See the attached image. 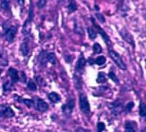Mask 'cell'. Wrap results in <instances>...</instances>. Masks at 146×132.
<instances>
[{
    "label": "cell",
    "instance_id": "cell-1",
    "mask_svg": "<svg viewBox=\"0 0 146 132\" xmlns=\"http://www.w3.org/2000/svg\"><path fill=\"white\" fill-rule=\"evenodd\" d=\"M109 55H110V57L111 58V59L114 62H115V64L120 69H122V70H125V69H126V66L125 64V62L123 61L121 56H120L117 52H116L115 50H113V49H110L109 50Z\"/></svg>",
    "mask_w": 146,
    "mask_h": 132
},
{
    "label": "cell",
    "instance_id": "cell-2",
    "mask_svg": "<svg viewBox=\"0 0 146 132\" xmlns=\"http://www.w3.org/2000/svg\"><path fill=\"white\" fill-rule=\"evenodd\" d=\"M79 105H80V109L81 111L85 113V114H89L91 111V106L90 103H89V100L86 96L85 93H81L79 96Z\"/></svg>",
    "mask_w": 146,
    "mask_h": 132
},
{
    "label": "cell",
    "instance_id": "cell-3",
    "mask_svg": "<svg viewBox=\"0 0 146 132\" xmlns=\"http://www.w3.org/2000/svg\"><path fill=\"white\" fill-rule=\"evenodd\" d=\"M15 113L11 107L7 104H0V117L8 119L15 117Z\"/></svg>",
    "mask_w": 146,
    "mask_h": 132
},
{
    "label": "cell",
    "instance_id": "cell-4",
    "mask_svg": "<svg viewBox=\"0 0 146 132\" xmlns=\"http://www.w3.org/2000/svg\"><path fill=\"white\" fill-rule=\"evenodd\" d=\"M92 24H93V26H94V28L97 30V33H99L101 36H102V38H103V40H104V41L106 42V44L108 46H110V45H112V42H111V41H110V37H109V35H108L107 33H106V31L101 28L100 25H98L96 23H95V21H94V18H92Z\"/></svg>",
    "mask_w": 146,
    "mask_h": 132
},
{
    "label": "cell",
    "instance_id": "cell-5",
    "mask_svg": "<svg viewBox=\"0 0 146 132\" xmlns=\"http://www.w3.org/2000/svg\"><path fill=\"white\" fill-rule=\"evenodd\" d=\"M74 108V99H70L67 101V103L63 104L62 106V111L63 113L66 116V117H70L72 112H73V110Z\"/></svg>",
    "mask_w": 146,
    "mask_h": 132
},
{
    "label": "cell",
    "instance_id": "cell-6",
    "mask_svg": "<svg viewBox=\"0 0 146 132\" xmlns=\"http://www.w3.org/2000/svg\"><path fill=\"white\" fill-rule=\"evenodd\" d=\"M17 33V27L16 26H9L8 28H6L5 31V40L8 42L14 41L15 35Z\"/></svg>",
    "mask_w": 146,
    "mask_h": 132
},
{
    "label": "cell",
    "instance_id": "cell-7",
    "mask_svg": "<svg viewBox=\"0 0 146 132\" xmlns=\"http://www.w3.org/2000/svg\"><path fill=\"white\" fill-rule=\"evenodd\" d=\"M110 111L114 115H118L124 111V105L119 100H116L110 104Z\"/></svg>",
    "mask_w": 146,
    "mask_h": 132
},
{
    "label": "cell",
    "instance_id": "cell-8",
    "mask_svg": "<svg viewBox=\"0 0 146 132\" xmlns=\"http://www.w3.org/2000/svg\"><path fill=\"white\" fill-rule=\"evenodd\" d=\"M35 107H36V110L40 111V112H44V111L48 110V104L45 102V101L40 99V98L36 99Z\"/></svg>",
    "mask_w": 146,
    "mask_h": 132
},
{
    "label": "cell",
    "instance_id": "cell-9",
    "mask_svg": "<svg viewBox=\"0 0 146 132\" xmlns=\"http://www.w3.org/2000/svg\"><path fill=\"white\" fill-rule=\"evenodd\" d=\"M120 35L124 39L125 41H126L127 43H129L131 46L135 47V41H134V38L131 35L130 33H128L126 30H121L120 31Z\"/></svg>",
    "mask_w": 146,
    "mask_h": 132
},
{
    "label": "cell",
    "instance_id": "cell-10",
    "mask_svg": "<svg viewBox=\"0 0 146 132\" xmlns=\"http://www.w3.org/2000/svg\"><path fill=\"white\" fill-rule=\"evenodd\" d=\"M137 123L133 121H127L125 122V132H137Z\"/></svg>",
    "mask_w": 146,
    "mask_h": 132
},
{
    "label": "cell",
    "instance_id": "cell-11",
    "mask_svg": "<svg viewBox=\"0 0 146 132\" xmlns=\"http://www.w3.org/2000/svg\"><path fill=\"white\" fill-rule=\"evenodd\" d=\"M8 75L11 77V82L13 84H15L20 80V77H19V73L14 67H10L8 69Z\"/></svg>",
    "mask_w": 146,
    "mask_h": 132
},
{
    "label": "cell",
    "instance_id": "cell-12",
    "mask_svg": "<svg viewBox=\"0 0 146 132\" xmlns=\"http://www.w3.org/2000/svg\"><path fill=\"white\" fill-rule=\"evenodd\" d=\"M86 59L84 57V55H81L79 57V59L77 60V63H76V66H75V70L77 72H82L84 70V68L86 66Z\"/></svg>",
    "mask_w": 146,
    "mask_h": 132
},
{
    "label": "cell",
    "instance_id": "cell-13",
    "mask_svg": "<svg viewBox=\"0 0 146 132\" xmlns=\"http://www.w3.org/2000/svg\"><path fill=\"white\" fill-rule=\"evenodd\" d=\"M31 22H33V19H31L28 17V19L24 22L23 26V33L24 35H28L30 34L31 31Z\"/></svg>",
    "mask_w": 146,
    "mask_h": 132
},
{
    "label": "cell",
    "instance_id": "cell-14",
    "mask_svg": "<svg viewBox=\"0 0 146 132\" xmlns=\"http://www.w3.org/2000/svg\"><path fill=\"white\" fill-rule=\"evenodd\" d=\"M20 51L23 56H28L30 53V47L28 41H23L20 46Z\"/></svg>",
    "mask_w": 146,
    "mask_h": 132
},
{
    "label": "cell",
    "instance_id": "cell-15",
    "mask_svg": "<svg viewBox=\"0 0 146 132\" xmlns=\"http://www.w3.org/2000/svg\"><path fill=\"white\" fill-rule=\"evenodd\" d=\"M48 99L51 101L52 103H59L60 101H61V96L59 95V94L58 93H55V92H52V93H48Z\"/></svg>",
    "mask_w": 146,
    "mask_h": 132
},
{
    "label": "cell",
    "instance_id": "cell-16",
    "mask_svg": "<svg viewBox=\"0 0 146 132\" xmlns=\"http://www.w3.org/2000/svg\"><path fill=\"white\" fill-rule=\"evenodd\" d=\"M67 9H68L69 14H72V13H74L77 10V4H76L75 0H69Z\"/></svg>",
    "mask_w": 146,
    "mask_h": 132
},
{
    "label": "cell",
    "instance_id": "cell-17",
    "mask_svg": "<svg viewBox=\"0 0 146 132\" xmlns=\"http://www.w3.org/2000/svg\"><path fill=\"white\" fill-rule=\"evenodd\" d=\"M0 8L3 11L10 10V0H0Z\"/></svg>",
    "mask_w": 146,
    "mask_h": 132
},
{
    "label": "cell",
    "instance_id": "cell-18",
    "mask_svg": "<svg viewBox=\"0 0 146 132\" xmlns=\"http://www.w3.org/2000/svg\"><path fill=\"white\" fill-rule=\"evenodd\" d=\"M46 59H47V61H48L50 64H52V65H55L56 63V57L55 53H53V52L47 53Z\"/></svg>",
    "mask_w": 146,
    "mask_h": 132
},
{
    "label": "cell",
    "instance_id": "cell-19",
    "mask_svg": "<svg viewBox=\"0 0 146 132\" xmlns=\"http://www.w3.org/2000/svg\"><path fill=\"white\" fill-rule=\"evenodd\" d=\"M96 82L98 84H103V83H106L107 82V75L103 73V72H100L98 74V77H97V80Z\"/></svg>",
    "mask_w": 146,
    "mask_h": 132
},
{
    "label": "cell",
    "instance_id": "cell-20",
    "mask_svg": "<svg viewBox=\"0 0 146 132\" xmlns=\"http://www.w3.org/2000/svg\"><path fill=\"white\" fill-rule=\"evenodd\" d=\"M139 114L143 118L146 116V105L143 102L140 103V106H139Z\"/></svg>",
    "mask_w": 146,
    "mask_h": 132
},
{
    "label": "cell",
    "instance_id": "cell-21",
    "mask_svg": "<svg viewBox=\"0 0 146 132\" xmlns=\"http://www.w3.org/2000/svg\"><path fill=\"white\" fill-rule=\"evenodd\" d=\"M87 31H88V34H89V37H90V39L94 40L95 38L97 37V31H95L92 27L87 28Z\"/></svg>",
    "mask_w": 146,
    "mask_h": 132
},
{
    "label": "cell",
    "instance_id": "cell-22",
    "mask_svg": "<svg viewBox=\"0 0 146 132\" xmlns=\"http://www.w3.org/2000/svg\"><path fill=\"white\" fill-rule=\"evenodd\" d=\"M93 63L97 64L98 66H102V65H104L105 63H106V58H105L104 56H100V57H98V58L94 60Z\"/></svg>",
    "mask_w": 146,
    "mask_h": 132
},
{
    "label": "cell",
    "instance_id": "cell-23",
    "mask_svg": "<svg viewBox=\"0 0 146 132\" xmlns=\"http://www.w3.org/2000/svg\"><path fill=\"white\" fill-rule=\"evenodd\" d=\"M92 49H93V52L95 54H99V53H101V51H102V48H101V46L100 45V43L96 42L93 44V47H92Z\"/></svg>",
    "mask_w": 146,
    "mask_h": 132
},
{
    "label": "cell",
    "instance_id": "cell-24",
    "mask_svg": "<svg viewBox=\"0 0 146 132\" xmlns=\"http://www.w3.org/2000/svg\"><path fill=\"white\" fill-rule=\"evenodd\" d=\"M13 84L11 81H6L5 83L3 85V89L5 92H7V91H10L12 90V87H13Z\"/></svg>",
    "mask_w": 146,
    "mask_h": 132
},
{
    "label": "cell",
    "instance_id": "cell-25",
    "mask_svg": "<svg viewBox=\"0 0 146 132\" xmlns=\"http://www.w3.org/2000/svg\"><path fill=\"white\" fill-rule=\"evenodd\" d=\"M27 87H28V89H29V90L33 91V92L37 90V85L35 84V82L33 81V80H30V81L28 82Z\"/></svg>",
    "mask_w": 146,
    "mask_h": 132
},
{
    "label": "cell",
    "instance_id": "cell-26",
    "mask_svg": "<svg viewBox=\"0 0 146 132\" xmlns=\"http://www.w3.org/2000/svg\"><path fill=\"white\" fill-rule=\"evenodd\" d=\"M134 106H135L134 102H129L127 104H125V107H124V111L125 112H130L132 111V109L134 108Z\"/></svg>",
    "mask_w": 146,
    "mask_h": 132
},
{
    "label": "cell",
    "instance_id": "cell-27",
    "mask_svg": "<svg viewBox=\"0 0 146 132\" xmlns=\"http://www.w3.org/2000/svg\"><path fill=\"white\" fill-rule=\"evenodd\" d=\"M109 77H110L111 80H113L114 82H115L116 84H118V83H119V80H118L116 74L114 73L113 71H110V73H109Z\"/></svg>",
    "mask_w": 146,
    "mask_h": 132
},
{
    "label": "cell",
    "instance_id": "cell-28",
    "mask_svg": "<svg viewBox=\"0 0 146 132\" xmlns=\"http://www.w3.org/2000/svg\"><path fill=\"white\" fill-rule=\"evenodd\" d=\"M23 101V103L26 105L27 107H29V108H31V106H33V101L31 100V99H22Z\"/></svg>",
    "mask_w": 146,
    "mask_h": 132
},
{
    "label": "cell",
    "instance_id": "cell-29",
    "mask_svg": "<svg viewBox=\"0 0 146 132\" xmlns=\"http://www.w3.org/2000/svg\"><path fill=\"white\" fill-rule=\"evenodd\" d=\"M48 3V0H38L37 2V6L39 8H43Z\"/></svg>",
    "mask_w": 146,
    "mask_h": 132
},
{
    "label": "cell",
    "instance_id": "cell-30",
    "mask_svg": "<svg viewBox=\"0 0 146 132\" xmlns=\"http://www.w3.org/2000/svg\"><path fill=\"white\" fill-rule=\"evenodd\" d=\"M106 129V126L103 122H99L98 125H97V129H98V132H102L103 130H105Z\"/></svg>",
    "mask_w": 146,
    "mask_h": 132
},
{
    "label": "cell",
    "instance_id": "cell-31",
    "mask_svg": "<svg viewBox=\"0 0 146 132\" xmlns=\"http://www.w3.org/2000/svg\"><path fill=\"white\" fill-rule=\"evenodd\" d=\"M96 17H97V19H98V20L100 23H105V18H104V16L101 15V14H99V13H97V14H96Z\"/></svg>",
    "mask_w": 146,
    "mask_h": 132
},
{
    "label": "cell",
    "instance_id": "cell-32",
    "mask_svg": "<svg viewBox=\"0 0 146 132\" xmlns=\"http://www.w3.org/2000/svg\"><path fill=\"white\" fill-rule=\"evenodd\" d=\"M75 132H90V130L87 129L82 128V127H78Z\"/></svg>",
    "mask_w": 146,
    "mask_h": 132
},
{
    "label": "cell",
    "instance_id": "cell-33",
    "mask_svg": "<svg viewBox=\"0 0 146 132\" xmlns=\"http://www.w3.org/2000/svg\"><path fill=\"white\" fill-rule=\"evenodd\" d=\"M4 58H5V52L3 49L0 47V59H4Z\"/></svg>",
    "mask_w": 146,
    "mask_h": 132
},
{
    "label": "cell",
    "instance_id": "cell-34",
    "mask_svg": "<svg viewBox=\"0 0 146 132\" xmlns=\"http://www.w3.org/2000/svg\"><path fill=\"white\" fill-rule=\"evenodd\" d=\"M21 75H22V81L23 83H25V82H26V75H24L23 72H21Z\"/></svg>",
    "mask_w": 146,
    "mask_h": 132
},
{
    "label": "cell",
    "instance_id": "cell-35",
    "mask_svg": "<svg viewBox=\"0 0 146 132\" xmlns=\"http://www.w3.org/2000/svg\"><path fill=\"white\" fill-rule=\"evenodd\" d=\"M17 2H18V4L20 5L21 6H23L24 5V0H17Z\"/></svg>",
    "mask_w": 146,
    "mask_h": 132
},
{
    "label": "cell",
    "instance_id": "cell-36",
    "mask_svg": "<svg viewBox=\"0 0 146 132\" xmlns=\"http://www.w3.org/2000/svg\"><path fill=\"white\" fill-rule=\"evenodd\" d=\"M95 9H96V10H99V6H97V5H95Z\"/></svg>",
    "mask_w": 146,
    "mask_h": 132
},
{
    "label": "cell",
    "instance_id": "cell-37",
    "mask_svg": "<svg viewBox=\"0 0 146 132\" xmlns=\"http://www.w3.org/2000/svg\"><path fill=\"white\" fill-rule=\"evenodd\" d=\"M1 73H2V68H0V75H1Z\"/></svg>",
    "mask_w": 146,
    "mask_h": 132
}]
</instances>
